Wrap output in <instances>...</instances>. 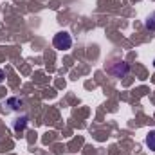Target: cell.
Masks as SVG:
<instances>
[{
	"label": "cell",
	"mask_w": 155,
	"mask_h": 155,
	"mask_svg": "<svg viewBox=\"0 0 155 155\" xmlns=\"http://www.w3.org/2000/svg\"><path fill=\"white\" fill-rule=\"evenodd\" d=\"M52 43H54L56 49H60V51H67V49H71V45H72V36H71L67 31H61V33L54 35Z\"/></svg>",
	"instance_id": "obj_2"
},
{
	"label": "cell",
	"mask_w": 155,
	"mask_h": 155,
	"mask_svg": "<svg viewBox=\"0 0 155 155\" xmlns=\"http://www.w3.org/2000/svg\"><path fill=\"white\" fill-rule=\"evenodd\" d=\"M153 67H155V60H153Z\"/></svg>",
	"instance_id": "obj_8"
},
{
	"label": "cell",
	"mask_w": 155,
	"mask_h": 155,
	"mask_svg": "<svg viewBox=\"0 0 155 155\" xmlns=\"http://www.w3.org/2000/svg\"><path fill=\"white\" fill-rule=\"evenodd\" d=\"M144 25H146V29H148V31H155V11L148 15V18H146V22H144Z\"/></svg>",
	"instance_id": "obj_5"
},
{
	"label": "cell",
	"mask_w": 155,
	"mask_h": 155,
	"mask_svg": "<svg viewBox=\"0 0 155 155\" xmlns=\"http://www.w3.org/2000/svg\"><path fill=\"white\" fill-rule=\"evenodd\" d=\"M107 72L112 78H124L130 72V65L126 61H123V60H112L107 65Z\"/></svg>",
	"instance_id": "obj_1"
},
{
	"label": "cell",
	"mask_w": 155,
	"mask_h": 155,
	"mask_svg": "<svg viewBox=\"0 0 155 155\" xmlns=\"http://www.w3.org/2000/svg\"><path fill=\"white\" fill-rule=\"evenodd\" d=\"M7 105H9L13 110H18V108L24 105V99H20V97H9V99H7Z\"/></svg>",
	"instance_id": "obj_4"
},
{
	"label": "cell",
	"mask_w": 155,
	"mask_h": 155,
	"mask_svg": "<svg viewBox=\"0 0 155 155\" xmlns=\"http://www.w3.org/2000/svg\"><path fill=\"white\" fill-rule=\"evenodd\" d=\"M146 144H148V148L155 152V130H152L148 135H146Z\"/></svg>",
	"instance_id": "obj_6"
},
{
	"label": "cell",
	"mask_w": 155,
	"mask_h": 155,
	"mask_svg": "<svg viewBox=\"0 0 155 155\" xmlns=\"http://www.w3.org/2000/svg\"><path fill=\"white\" fill-rule=\"evenodd\" d=\"M25 126H27V116L18 117V119H15V123H13V128H15V132H22Z\"/></svg>",
	"instance_id": "obj_3"
},
{
	"label": "cell",
	"mask_w": 155,
	"mask_h": 155,
	"mask_svg": "<svg viewBox=\"0 0 155 155\" xmlns=\"http://www.w3.org/2000/svg\"><path fill=\"white\" fill-rule=\"evenodd\" d=\"M4 78H5V74H4V71H2V69H0V83H2V81H4Z\"/></svg>",
	"instance_id": "obj_7"
}]
</instances>
